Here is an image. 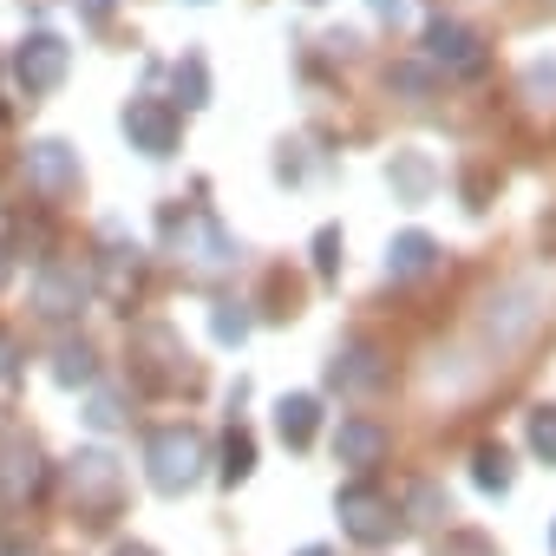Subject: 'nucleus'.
<instances>
[{
    "instance_id": "27",
    "label": "nucleus",
    "mask_w": 556,
    "mask_h": 556,
    "mask_svg": "<svg viewBox=\"0 0 556 556\" xmlns=\"http://www.w3.org/2000/svg\"><path fill=\"white\" fill-rule=\"evenodd\" d=\"M86 419H92V426H99V432H112V426H118V400H112V393H99V400H92V413H86Z\"/></svg>"
},
{
    "instance_id": "2",
    "label": "nucleus",
    "mask_w": 556,
    "mask_h": 556,
    "mask_svg": "<svg viewBox=\"0 0 556 556\" xmlns=\"http://www.w3.org/2000/svg\"><path fill=\"white\" fill-rule=\"evenodd\" d=\"M164 236H170L197 268H229V262H236L229 229H223L216 216H203V210H164Z\"/></svg>"
},
{
    "instance_id": "21",
    "label": "nucleus",
    "mask_w": 556,
    "mask_h": 556,
    "mask_svg": "<svg viewBox=\"0 0 556 556\" xmlns=\"http://www.w3.org/2000/svg\"><path fill=\"white\" fill-rule=\"evenodd\" d=\"M406 510H413V523H445V517H452V504H445L432 484H413V491H406Z\"/></svg>"
},
{
    "instance_id": "16",
    "label": "nucleus",
    "mask_w": 556,
    "mask_h": 556,
    "mask_svg": "<svg viewBox=\"0 0 556 556\" xmlns=\"http://www.w3.org/2000/svg\"><path fill=\"white\" fill-rule=\"evenodd\" d=\"M53 380H60V387H92V380H99L92 348H86V341H60V348H53Z\"/></svg>"
},
{
    "instance_id": "18",
    "label": "nucleus",
    "mask_w": 556,
    "mask_h": 556,
    "mask_svg": "<svg viewBox=\"0 0 556 556\" xmlns=\"http://www.w3.org/2000/svg\"><path fill=\"white\" fill-rule=\"evenodd\" d=\"M249 471H255V439L242 426H229V439H223V484H242Z\"/></svg>"
},
{
    "instance_id": "10",
    "label": "nucleus",
    "mask_w": 556,
    "mask_h": 556,
    "mask_svg": "<svg viewBox=\"0 0 556 556\" xmlns=\"http://www.w3.org/2000/svg\"><path fill=\"white\" fill-rule=\"evenodd\" d=\"M40 484H47L40 445L34 439H8V452H0V504H27Z\"/></svg>"
},
{
    "instance_id": "12",
    "label": "nucleus",
    "mask_w": 556,
    "mask_h": 556,
    "mask_svg": "<svg viewBox=\"0 0 556 556\" xmlns=\"http://www.w3.org/2000/svg\"><path fill=\"white\" fill-rule=\"evenodd\" d=\"M387 268H393V282H419V275L439 268V242L426 229H406L393 249H387Z\"/></svg>"
},
{
    "instance_id": "6",
    "label": "nucleus",
    "mask_w": 556,
    "mask_h": 556,
    "mask_svg": "<svg viewBox=\"0 0 556 556\" xmlns=\"http://www.w3.org/2000/svg\"><path fill=\"white\" fill-rule=\"evenodd\" d=\"M66 66H73V47H66L60 34H27L21 53H14V79H21L27 92H53V86L66 79Z\"/></svg>"
},
{
    "instance_id": "13",
    "label": "nucleus",
    "mask_w": 556,
    "mask_h": 556,
    "mask_svg": "<svg viewBox=\"0 0 556 556\" xmlns=\"http://www.w3.org/2000/svg\"><path fill=\"white\" fill-rule=\"evenodd\" d=\"M334 452H341V465H380L387 458V432L374 426V419H341V432H334Z\"/></svg>"
},
{
    "instance_id": "4",
    "label": "nucleus",
    "mask_w": 556,
    "mask_h": 556,
    "mask_svg": "<svg viewBox=\"0 0 556 556\" xmlns=\"http://www.w3.org/2000/svg\"><path fill=\"white\" fill-rule=\"evenodd\" d=\"M400 517H406V510H400L387 491H374V484H348V491H341V530H348L354 543H374V549L393 543V536H400Z\"/></svg>"
},
{
    "instance_id": "32",
    "label": "nucleus",
    "mask_w": 556,
    "mask_h": 556,
    "mask_svg": "<svg viewBox=\"0 0 556 556\" xmlns=\"http://www.w3.org/2000/svg\"><path fill=\"white\" fill-rule=\"evenodd\" d=\"M112 556H157V549H144V543H118Z\"/></svg>"
},
{
    "instance_id": "23",
    "label": "nucleus",
    "mask_w": 556,
    "mask_h": 556,
    "mask_svg": "<svg viewBox=\"0 0 556 556\" xmlns=\"http://www.w3.org/2000/svg\"><path fill=\"white\" fill-rule=\"evenodd\" d=\"M530 452L556 465V406H536L530 413Z\"/></svg>"
},
{
    "instance_id": "17",
    "label": "nucleus",
    "mask_w": 556,
    "mask_h": 556,
    "mask_svg": "<svg viewBox=\"0 0 556 556\" xmlns=\"http://www.w3.org/2000/svg\"><path fill=\"white\" fill-rule=\"evenodd\" d=\"M387 177H393V190H400V197H413V203L432 190V164H426L419 151H400V157L387 164Z\"/></svg>"
},
{
    "instance_id": "26",
    "label": "nucleus",
    "mask_w": 556,
    "mask_h": 556,
    "mask_svg": "<svg viewBox=\"0 0 556 556\" xmlns=\"http://www.w3.org/2000/svg\"><path fill=\"white\" fill-rule=\"evenodd\" d=\"M445 556H497L484 536H471V530H458V536H445Z\"/></svg>"
},
{
    "instance_id": "8",
    "label": "nucleus",
    "mask_w": 556,
    "mask_h": 556,
    "mask_svg": "<svg viewBox=\"0 0 556 556\" xmlns=\"http://www.w3.org/2000/svg\"><path fill=\"white\" fill-rule=\"evenodd\" d=\"M131 374L144 380V387H190V367L177 361V334L170 328H138V341H131Z\"/></svg>"
},
{
    "instance_id": "34",
    "label": "nucleus",
    "mask_w": 556,
    "mask_h": 556,
    "mask_svg": "<svg viewBox=\"0 0 556 556\" xmlns=\"http://www.w3.org/2000/svg\"><path fill=\"white\" fill-rule=\"evenodd\" d=\"M302 8H321V0H302Z\"/></svg>"
},
{
    "instance_id": "29",
    "label": "nucleus",
    "mask_w": 556,
    "mask_h": 556,
    "mask_svg": "<svg viewBox=\"0 0 556 556\" xmlns=\"http://www.w3.org/2000/svg\"><path fill=\"white\" fill-rule=\"evenodd\" d=\"M374 14L380 21H406V0H374Z\"/></svg>"
},
{
    "instance_id": "7",
    "label": "nucleus",
    "mask_w": 556,
    "mask_h": 556,
    "mask_svg": "<svg viewBox=\"0 0 556 556\" xmlns=\"http://www.w3.org/2000/svg\"><path fill=\"white\" fill-rule=\"evenodd\" d=\"M125 138L144 157H170L177 151V105L170 99H131L125 105Z\"/></svg>"
},
{
    "instance_id": "9",
    "label": "nucleus",
    "mask_w": 556,
    "mask_h": 556,
    "mask_svg": "<svg viewBox=\"0 0 556 556\" xmlns=\"http://www.w3.org/2000/svg\"><path fill=\"white\" fill-rule=\"evenodd\" d=\"M86 295H92V275L79 268V262H53L40 282H34V308L47 315V321H66V315H79L86 308Z\"/></svg>"
},
{
    "instance_id": "35",
    "label": "nucleus",
    "mask_w": 556,
    "mask_h": 556,
    "mask_svg": "<svg viewBox=\"0 0 556 556\" xmlns=\"http://www.w3.org/2000/svg\"><path fill=\"white\" fill-rule=\"evenodd\" d=\"M549 549H556V530H549Z\"/></svg>"
},
{
    "instance_id": "19",
    "label": "nucleus",
    "mask_w": 556,
    "mask_h": 556,
    "mask_svg": "<svg viewBox=\"0 0 556 556\" xmlns=\"http://www.w3.org/2000/svg\"><path fill=\"white\" fill-rule=\"evenodd\" d=\"M471 478H478V491H510V452L504 445H484L471 458Z\"/></svg>"
},
{
    "instance_id": "24",
    "label": "nucleus",
    "mask_w": 556,
    "mask_h": 556,
    "mask_svg": "<svg viewBox=\"0 0 556 556\" xmlns=\"http://www.w3.org/2000/svg\"><path fill=\"white\" fill-rule=\"evenodd\" d=\"M387 86H393V92L426 99V92H432V73H426V66H387Z\"/></svg>"
},
{
    "instance_id": "5",
    "label": "nucleus",
    "mask_w": 556,
    "mask_h": 556,
    "mask_svg": "<svg viewBox=\"0 0 556 556\" xmlns=\"http://www.w3.org/2000/svg\"><path fill=\"white\" fill-rule=\"evenodd\" d=\"M426 60L445 66V73H465V79H471V73H484V40H478L471 27L432 14V21H426Z\"/></svg>"
},
{
    "instance_id": "14",
    "label": "nucleus",
    "mask_w": 556,
    "mask_h": 556,
    "mask_svg": "<svg viewBox=\"0 0 556 556\" xmlns=\"http://www.w3.org/2000/svg\"><path fill=\"white\" fill-rule=\"evenodd\" d=\"M328 380L334 387H348V393H367V387H380L387 380V367H380V354L361 341V348H348V354H334V367H328Z\"/></svg>"
},
{
    "instance_id": "25",
    "label": "nucleus",
    "mask_w": 556,
    "mask_h": 556,
    "mask_svg": "<svg viewBox=\"0 0 556 556\" xmlns=\"http://www.w3.org/2000/svg\"><path fill=\"white\" fill-rule=\"evenodd\" d=\"M315 268H321V275L341 268V229H321V236H315Z\"/></svg>"
},
{
    "instance_id": "33",
    "label": "nucleus",
    "mask_w": 556,
    "mask_h": 556,
    "mask_svg": "<svg viewBox=\"0 0 556 556\" xmlns=\"http://www.w3.org/2000/svg\"><path fill=\"white\" fill-rule=\"evenodd\" d=\"M302 556H334V549H321V543H315V549H302Z\"/></svg>"
},
{
    "instance_id": "31",
    "label": "nucleus",
    "mask_w": 556,
    "mask_h": 556,
    "mask_svg": "<svg viewBox=\"0 0 556 556\" xmlns=\"http://www.w3.org/2000/svg\"><path fill=\"white\" fill-rule=\"evenodd\" d=\"M8 275H14V249L0 242V289H8Z\"/></svg>"
},
{
    "instance_id": "15",
    "label": "nucleus",
    "mask_w": 556,
    "mask_h": 556,
    "mask_svg": "<svg viewBox=\"0 0 556 556\" xmlns=\"http://www.w3.org/2000/svg\"><path fill=\"white\" fill-rule=\"evenodd\" d=\"M275 426H282V439H289V445H308V439H315V426H321V400H315V393H295V400H282Z\"/></svg>"
},
{
    "instance_id": "20",
    "label": "nucleus",
    "mask_w": 556,
    "mask_h": 556,
    "mask_svg": "<svg viewBox=\"0 0 556 556\" xmlns=\"http://www.w3.org/2000/svg\"><path fill=\"white\" fill-rule=\"evenodd\" d=\"M177 99H184V112L210 105V73H203V60H184V66H177Z\"/></svg>"
},
{
    "instance_id": "22",
    "label": "nucleus",
    "mask_w": 556,
    "mask_h": 556,
    "mask_svg": "<svg viewBox=\"0 0 556 556\" xmlns=\"http://www.w3.org/2000/svg\"><path fill=\"white\" fill-rule=\"evenodd\" d=\"M210 334H216L223 348H236V341L249 334V315H242L236 302H216V315H210Z\"/></svg>"
},
{
    "instance_id": "28",
    "label": "nucleus",
    "mask_w": 556,
    "mask_h": 556,
    "mask_svg": "<svg viewBox=\"0 0 556 556\" xmlns=\"http://www.w3.org/2000/svg\"><path fill=\"white\" fill-rule=\"evenodd\" d=\"M14 361H21V348H14L8 328H0V380H14Z\"/></svg>"
},
{
    "instance_id": "11",
    "label": "nucleus",
    "mask_w": 556,
    "mask_h": 556,
    "mask_svg": "<svg viewBox=\"0 0 556 556\" xmlns=\"http://www.w3.org/2000/svg\"><path fill=\"white\" fill-rule=\"evenodd\" d=\"M27 177H34L47 197H73V190H79V151L60 144V138H40V144L27 151Z\"/></svg>"
},
{
    "instance_id": "30",
    "label": "nucleus",
    "mask_w": 556,
    "mask_h": 556,
    "mask_svg": "<svg viewBox=\"0 0 556 556\" xmlns=\"http://www.w3.org/2000/svg\"><path fill=\"white\" fill-rule=\"evenodd\" d=\"M86 21L99 27V21H112V0H86Z\"/></svg>"
},
{
    "instance_id": "1",
    "label": "nucleus",
    "mask_w": 556,
    "mask_h": 556,
    "mask_svg": "<svg viewBox=\"0 0 556 556\" xmlns=\"http://www.w3.org/2000/svg\"><path fill=\"white\" fill-rule=\"evenodd\" d=\"M144 471H151V484H157L164 497L190 491V484L203 478V439H197L190 426H164V432H151V445H144Z\"/></svg>"
},
{
    "instance_id": "3",
    "label": "nucleus",
    "mask_w": 556,
    "mask_h": 556,
    "mask_svg": "<svg viewBox=\"0 0 556 556\" xmlns=\"http://www.w3.org/2000/svg\"><path fill=\"white\" fill-rule=\"evenodd\" d=\"M118 491H125V478H118V458L112 452H79L73 458V504H79L86 523H112Z\"/></svg>"
}]
</instances>
